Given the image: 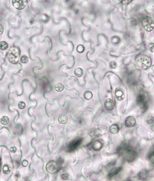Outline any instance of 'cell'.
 <instances>
[{"label":"cell","mask_w":154,"mask_h":181,"mask_svg":"<svg viewBox=\"0 0 154 181\" xmlns=\"http://www.w3.org/2000/svg\"><path fill=\"white\" fill-rule=\"evenodd\" d=\"M3 30H4L3 27L1 24H0V35L2 34V33H3Z\"/></svg>","instance_id":"obj_29"},{"label":"cell","mask_w":154,"mask_h":181,"mask_svg":"<svg viewBox=\"0 0 154 181\" xmlns=\"http://www.w3.org/2000/svg\"><path fill=\"white\" fill-rule=\"evenodd\" d=\"M74 74L77 77H82L83 74V70L82 69L80 68H78L75 70Z\"/></svg>","instance_id":"obj_16"},{"label":"cell","mask_w":154,"mask_h":181,"mask_svg":"<svg viewBox=\"0 0 154 181\" xmlns=\"http://www.w3.org/2000/svg\"><path fill=\"white\" fill-rule=\"evenodd\" d=\"M10 122L9 118L6 116H2L0 119V123L4 125H7Z\"/></svg>","instance_id":"obj_14"},{"label":"cell","mask_w":154,"mask_h":181,"mask_svg":"<svg viewBox=\"0 0 154 181\" xmlns=\"http://www.w3.org/2000/svg\"><path fill=\"white\" fill-rule=\"evenodd\" d=\"M142 23L145 30L147 32L151 31L154 29V22L150 17H144L142 20Z\"/></svg>","instance_id":"obj_3"},{"label":"cell","mask_w":154,"mask_h":181,"mask_svg":"<svg viewBox=\"0 0 154 181\" xmlns=\"http://www.w3.org/2000/svg\"><path fill=\"white\" fill-rule=\"evenodd\" d=\"M135 61L138 66L144 69H148L151 65V60L146 55H138L135 57Z\"/></svg>","instance_id":"obj_1"},{"label":"cell","mask_w":154,"mask_h":181,"mask_svg":"<svg viewBox=\"0 0 154 181\" xmlns=\"http://www.w3.org/2000/svg\"><path fill=\"white\" fill-rule=\"evenodd\" d=\"M122 169V167H117L112 169L109 173V175H108L109 178H111L117 174L120 171H121Z\"/></svg>","instance_id":"obj_12"},{"label":"cell","mask_w":154,"mask_h":181,"mask_svg":"<svg viewBox=\"0 0 154 181\" xmlns=\"http://www.w3.org/2000/svg\"><path fill=\"white\" fill-rule=\"evenodd\" d=\"M20 55V51L18 47L15 46L11 47L8 51V58L12 64H16L19 61Z\"/></svg>","instance_id":"obj_2"},{"label":"cell","mask_w":154,"mask_h":181,"mask_svg":"<svg viewBox=\"0 0 154 181\" xmlns=\"http://www.w3.org/2000/svg\"><path fill=\"white\" fill-rule=\"evenodd\" d=\"M115 96L118 100H122L125 98V93L123 89L122 88L119 87L115 90Z\"/></svg>","instance_id":"obj_8"},{"label":"cell","mask_w":154,"mask_h":181,"mask_svg":"<svg viewBox=\"0 0 154 181\" xmlns=\"http://www.w3.org/2000/svg\"><path fill=\"white\" fill-rule=\"evenodd\" d=\"M28 3L27 0H13L12 4L14 7L18 10L24 8Z\"/></svg>","instance_id":"obj_7"},{"label":"cell","mask_w":154,"mask_h":181,"mask_svg":"<svg viewBox=\"0 0 154 181\" xmlns=\"http://www.w3.org/2000/svg\"><path fill=\"white\" fill-rule=\"evenodd\" d=\"M26 107L25 103L23 101H20L18 104V107L19 109L23 110Z\"/></svg>","instance_id":"obj_22"},{"label":"cell","mask_w":154,"mask_h":181,"mask_svg":"<svg viewBox=\"0 0 154 181\" xmlns=\"http://www.w3.org/2000/svg\"><path fill=\"white\" fill-rule=\"evenodd\" d=\"M105 108L108 110H113L115 107L114 101L111 99H107L105 100L104 103Z\"/></svg>","instance_id":"obj_10"},{"label":"cell","mask_w":154,"mask_h":181,"mask_svg":"<svg viewBox=\"0 0 154 181\" xmlns=\"http://www.w3.org/2000/svg\"><path fill=\"white\" fill-rule=\"evenodd\" d=\"M147 97L146 95L141 94L138 96L137 99V103L141 106L142 110H146L147 108Z\"/></svg>","instance_id":"obj_5"},{"label":"cell","mask_w":154,"mask_h":181,"mask_svg":"<svg viewBox=\"0 0 154 181\" xmlns=\"http://www.w3.org/2000/svg\"><path fill=\"white\" fill-rule=\"evenodd\" d=\"M119 131V128L116 124H113L110 127V131L113 134L117 133Z\"/></svg>","instance_id":"obj_13"},{"label":"cell","mask_w":154,"mask_h":181,"mask_svg":"<svg viewBox=\"0 0 154 181\" xmlns=\"http://www.w3.org/2000/svg\"><path fill=\"white\" fill-rule=\"evenodd\" d=\"M59 122L62 124H65L68 121V118L66 115H61L59 116L58 118Z\"/></svg>","instance_id":"obj_15"},{"label":"cell","mask_w":154,"mask_h":181,"mask_svg":"<svg viewBox=\"0 0 154 181\" xmlns=\"http://www.w3.org/2000/svg\"><path fill=\"white\" fill-rule=\"evenodd\" d=\"M85 50L84 46L82 45H78L77 47V51L79 53H83Z\"/></svg>","instance_id":"obj_21"},{"label":"cell","mask_w":154,"mask_h":181,"mask_svg":"<svg viewBox=\"0 0 154 181\" xmlns=\"http://www.w3.org/2000/svg\"><path fill=\"white\" fill-rule=\"evenodd\" d=\"M83 139L82 138H76L69 143L68 146L67 148L70 151H74L76 150L80 146L82 142Z\"/></svg>","instance_id":"obj_6"},{"label":"cell","mask_w":154,"mask_h":181,"mask_svg":"<svg viewBox=\"0 0 154 181\" xmlns=\"http://www.w3.org/2000/svg\"><path fill=\"white\" fill-rule=\"evenodd\" d=\"M20 60L23 63H26L28 62V58L27 56L23 55L21 57V58L20 59Z\"/></svg>","instance_id":"obj_23"},{"label":"cell","mask_w":154,"mask_h":181,"mask_svg":"<svg viewBox=\"0 0 154 181\" xmlns=\"http://www.w3.org/2000/svg\"><path fill=\"white\" fill-rule=\"evenodd\" d=\"M10 172H11V170L10 169V168L8 165H5L3 168V173L5 174H7L9 173Z\"/></svg>","instance_id":"obj_20"},{"label":"cell","mask_w":154,"mask_h":181,"mask_svg":"<svg viewBox=\"0 0 154 181\" xmlns=\"http://www.w3.org/2000/svg\"><path fill=\"white\" fill-rule=\"evenodd\" d=\"M64 87L63 85L61 83H57L55 86V90L58 92H61L64 89Z\"/></svg>","instance_id":"obj_17"},{"label":"cell","mask_w":154,"mask_h":181,"mask_svg":"<svg viewBox=\"0 0 154 181\" xmlns=\"http://www.w3.org/2000/svg\"><path fill=\"white\" fill-rule=\"evenodd\" d=\"M125 123L127 127H132L136 124V119L133 116H128L125 119Z\"/></svg>","instance_id":"obj_9"},{"label":"cell","mask_w":154,"mask_h":181,"mask_svg":"<svg viewBox=\"0 0 154 181\" xmlns=\"http://www.w3.org/2000/svg\"><path fill=\"white\" fill-rule=\"evenodd\" d=\"M8 47V45L7 43L5 41H2L0 42V49L1 50H5Z\"/></svg>","instance_id":"obj_19"},{"label":"cell","mask_w":154,"mask_h":181,"mask_svg":"<svg viewBox=\"0 0 154 181\" xmlns=\"http://www.w3.org/2000/svg\"><path fill=\"white\" fill-rule=\"evenodd\" d=\"M110 66L112 69H115L117 66L116 62L114 61H111L110 64Z\"/></svg>","instance_id":"obj_24"},{"label":"cell","mask_w":154,"mask_h":181,"mask_svg":"<svg viewBox=\"0 0 154 181\" xmlns=\"http://www.w3.org/2000/svg\"><path fill=\"white\" fill-rule=\"evenodd\" d=\"M10 151L12 153H15L17 151V149L15 147L13 146L10 149Z\"/></svg>","instance_id":"obj_26"},{"label":"cell","mask_w":154,"mask_h":181,"mask_svg":"<svg viewBox=\"0 0 154 181\" xmlns=\"http://www.w3.org/2000/svg\"><path fill=\"white\" fill-rule=\"evenodd\" d=\"M63 163V160L61 158H60L59 159H58V163H57L58 165H61V164H62Z\"/></svg>","instance_id":"obj_28"},{"label":"cell","mask_w":154,"mask_h":181,"mask_svg":"<svg viewBox=\"0 0 154 181\" xmlns=\"http://www.w3.org/2000/svg\"><path fill=\"white\" fill-rule=\"evenodd\" d=\"M46 171L50 174H54L58 170V165L55 161L48 162L46 166Z\"/></svg>","instance_id":"obj_4"},{"label":"cell","mask_w":154,"mask_h":181,"mask_svg":"<svg viewBox=\"0 0 154 181\" xmlns=\"http://www.w3.org/2000/svg\"><path fill=\"white\" fill-rule=\"evenodd\" d=\"M102 146V143L99 141H95L92 144V148L95 151H99Z\"/></svg>","instance_id":"obj_11"},{"label":"cell","mask_w":154,"mask_h":181,"mask_svg":"<svg viewBox=\"0 0 154 181\" xmlns=\"http://www.w3.org/2000/svg\"><path fill=\"white\" fill-rule=\"evenodd\" d=\"M69 175L68 173H64V174H62L61 177L64 180H67L69 178Z\"/></svg>","instance_id":"obj_25"},{"label":"cell","mask_w":154,"mask_h":181,"mask_svg":"<svg viewBox=\"0 0 154 181\" xmlns=\"http://www.w3.org/2000/svg\"><path fill=\"white\" fill-rule=\"evenodd\" d=\"M28 164V162L27 160H24L22 162V165L23 167H26L27 166Z\"/></svg>","instance_id":"obj_27"},{"label":"cell","mask_w":154,"mask_h":181,"mask_svg":"<svg viewBox=\"0 0 154 181\" xmlns=\"http://www.w3.org/2000/svg\"><path fill=\"white\" fill-rule=\"evenodd\" d=\"M93 96L92 93L90 91H86L84 93V97L86 100H90Z\"/></svg>","instance_id":"obj_18"}]
</instances>
